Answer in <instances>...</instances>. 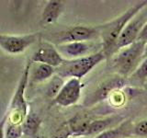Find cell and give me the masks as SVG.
I'll return each mask as SVG.
<instances>
[{"label":"cell","instance_id":"cell-1","mask_svg":"<svg viewBox=\"0 0 147 138\" xmlns=\"http://www.w3.org/2000/svg\"><path fill=\"white\" fill-rule=\"evenodd\" d=\"M146 7L147 0L140 1L127 9L121 16L114 18L113 20L96 26L99 38L101 39L102 50L107 60H110L115 54V46H116L117 41L127 24Z\"/></svg>","mask_w":147,"mask_h":138},{"label":"cell","instance_id":"cell-2","mask_svg":"<svg viewBox=\"0 0 147 138\" xmlns=\"http://www.w3.org/2000/svg\"><path fill=\"white\" fill-rule=\"evenodd\" d=\"M145 43L138 41L119 50L110 59V66L121 77L131 76L144 59Z\"/></svg>","mask_w":147,"mask_h":138},{"label":"cell","instance_id":"cell-3","mask_svg":"<svg viewBox=\"0 0 147 138\" xmlns=\"http://www.w3.org/2000/svg\"><path fill=\"white\" fill-rule=\"evenodd\" d=\"M31 60H29L22 72L21 77L18 82L15 93L11 99L10 105L7 110V112L5 116L3 123H12L22 125L27 117L28 113V104L25 99V90L30 81V70L31 66Z\"/></svg>","mask_w":147,"mask_h":138},{"label":"cell","instance_id":"cell-4","mask_svg":"<svg viewBox=\"0 0 147 138\" xmlns=\"http://www.w3.org/2000/svg\"><path fill=\"white\" fill-rule=\"evenodd\" d=\"M104 60H107V58L103 50L88 56L74 60H65L56 68V74L63 78H77L81 80L82 77L87 75L92 69Z\"/></svg>","mask_w":147,"mask_h":138},{"label":"cell","instance_id":"cell-5","mask_svg":"<svg viewBox=\"0 0 147 138\" xmlns=\"http://www.w3.org/2000/svg\"><path fill=\"white\" fill-rule=\"evenodd\" d=\"M147 23V7L140 11L128 23L119 36L115 46V53L119 50L128 47L139 40V36Z\"/></svg>","mask_w":147,"mask_h":138},{"label":"cell","instance_id":"cell-6","mask_svg":"<svg viewBox=\"0 0 147 138\" xmlns=\"http://www.w3.org/2000/svg\"><path fill=\"white\" fill-rule=\"evenodd\" d=\"M99 37L98 29L96 27L77 25L59 32L54 36L58 44L77 43V41H89Z\"/></svg>","mask_w":147,"mask_h":138},{"label":"cell","instance_id":"cell-7","mask_svg":"<svg viewBox=\"0 0 147 138\" xmlns=\"http://www.w3.org/2000/svg\"><path fill=\"white\" fill-rule=\"evenodd\" d=\"M39 34L31 33L24 35L0 34V46L3 51L9 54H20L35 43Z\"/></svg>","mask_w":147,"mask_h":138},{"label":"cell","instance_id":"cell-8","mask_svg":"<svg viewBox=\"0 0 147 138\" xmlns=\"http://www.w3.org/2000/svg\"><path fill=\"white\" fill-rule=\"evenodd\" d=\"M98 47V43H94L92 41H77V43H70L58 44L57 49L59 53L65 60H74L85 56H88L99 52L101 50H96Z\"/></svg>","mask_w":147,"mask_h":138},{"label":"cell","instance_id":"cell-9","mask_svg":"<svg viewBox=\"0 0 147 138\" xmlns=\"http://www.w3.org/2000/svg\"><path fill=\"white\" fill-rule=\"evenodd\" d=\"M30 60L33 63L45 64L54 68H58L65 61V59L59 53L57 46L46 41L40 43L38 49L33 53Z\"/></svg>","mask_w":147,"mask_h":138},{"label":"cell","instance_id":"cell-10","mask_svg":"<svg viewBox=\"0 0 147 138\" xmlns=\"http://www.w3.org/2000/svg\"><path fill=\"white\" fill-rule=\"evenodd\" d=\"M82 87L83 85L80 79L69 78L54 98V103L62 107H70L76 104L80 99Z\"/></svg>","mask_w":147,"mask_h":138},{"label":"cell","instance_id":"cell-11","mask_svg":"<svg viewBox=\"0 0 147 138\" xmlns=\"http://www.w3.org/2000/svg\"><path fill=\"white\" fill-rule=\"evenodd\" d=\"M64 8V4L61 0H50L45 5L41 13L40 23L43 26L54 24L62 15Z\"/></svg>","mask_w":147,"mask_h":138},{"label":"cell","instance_id":"cell-12","mask_svg":"<svg viewBox=\"0 0 147 138\" xmlns=\"http://www.w3.org/2000/svg\"><path fill=\"white\" fill-rule=\"evenodd\" d=\"M124 121L123 117L119 115H111L109 117H105L101 119H96L91 122L86 133V136L88 135H98L101 133L118 126Z\"/></svg>","mask_w":147,"mask_h":138},{"label":"cell","instance_id":"cell-13","mask_svg":"<svg viewBox=\"0 0 147 138\" xmlns=\"http://www.w3.org/2000/svg\"><path fill=\"white\" fill-rule=\"evenodd\" d=\"M94 120L88 114L86 113H77L67 121L69 127L72 131L74 137L78 136H86V133L88 131L91 122Z\"/></svg>","mask_w":147,"mask_h":138},{"label":"cell","instance_id":"cell-14","mask_svg":"<svg viewBox=\"0 0 147 138\" xmlns=\"http://www.w3.org/2000/svg\"><path fill=\"white\" fill-rule=\"evenodd\" d=\"M55 74H56V68L45 64L32 62L30 70V82H43L52 78Z\"/></svg>","mask_w":147,"mask_h":138},{"label":"cell","instance_id":"cell-15","mask_svg":"<svg viewBox=\"0 0 147 138\" xmlns=\"http://www.w3.org/2000/svg\"><path fill=\"white\" fill-rule=\"evenodd\" d=\"M133 125L131 124L130 121H123L118 126L101 133L95 138H124L130 137L132 135Z\"/></svg>","mask_w":147,"mask_h":138},{"label":"cell","instance_id":"cell-16","mask_svg":"<svg viewBox=\"0 0 147 138\" xmlns=\"http://www.w3.org/2000/svg\"><path fill=\"white\" fill-rule=\"evenodd\" d=\"M40 119L34 112H30L27 115L24 122L22 123L23 135L33 136L38 132L40 125Z\"/></svg>","mask_w":147,"mask_h":138},{"label":"cell","instance_id":"cell-17","mask_svg":"<svg viewBox=\"0 0 147 138\" xmlns=\"http://www.w3.org/2000/svg\"><path fill=\"white\" fill-rule=\"evenodd\" d=\"M64 83L65 82L63 81V78L61 77L59 75H57V74H55L49 83V85L47 87V90H46V93H47V95L50 97V98H53V99H54V98L58 95L60 90L62 89Z\"/></svg>","mask_w":147,"mask_h":138},{"label":"cell","instance_id":"cell-18","mask_svg":"<svg viewBox=\"0 0 147 138\" xmlns=\"http://www.w3.org/2000/svg\"><path fill=\"white\" fill-rule=\"evenodd\" d=\"M3 126V138H20L23 135L22 125L7 123Z\"/></svg>","mask_w":147,"mask_h":138},{"label":"cell","instance_id":"cell-19","mask_svg":"<svg viewBox=\"0 0 147 138\" xmlns=\"http://www.w3.org/2000/svg\"><path fill=\"white\" fill-rule=\"evenodd\" d=\"M70 136H73L72 131L70 127H69L68 122H65L63 124H61V125L52 133L51 138H69Z\"/></svg>","mask_w":147,"mask_h":138},{"label":"cell","instance_id":"cell-20","mask_svg":"<svg viewBox=\"0 0 147 138\" xmlns=\"http://www.w3.org/2000/svg\"><path fill=\"white\" fill-rule=\"evenodd\" d=\"M131 77L133 79L138 80V81L146 79L147 78V57L142 59L140 66H138L135 72L132 74Z\"/></svg>","mask_w":147,"mask_h":138},{"label":"cell","instance_id":"cell-21","mask_svg":"<svg viewBox=\"0 0 147 138\" xmlns=\"http://www.w3.org/2000/svg\"><path fill=\"white\" fill-rule=\"evenodd\" d=\"M132 135L141 137H147V120H142L133 125Z\"/></svg>","mask_w":147,"mask_h":138},{"label":"cell","instance_id":"cell-22","mask_svg":"<svg viewBox=\"0 0 147 138\" xmlns=\"http://www.w3.org/2000/svg\"><path fill=\"white\" fill-rule=\"evenodd\" d=\"M138 41H144V43H146V41H147V23L144 27V29H142L141 34L139 36V40H138Z\"/></svg>","mask_w":147,"mask_h":138},{"label":"cell","instance_id":"cell-23","mask_svg":"<svg viewBox=\"0 0 147 138\" xmlns=\"http://www.w3.org/2000/svg\"><path fill=\"white\" fill-rule=\"evenodd\" d=\"M147 57V41L145 43V48H144V58Z\"/></svg>","mask_w":147,"mask_h":138}]
</instances>
